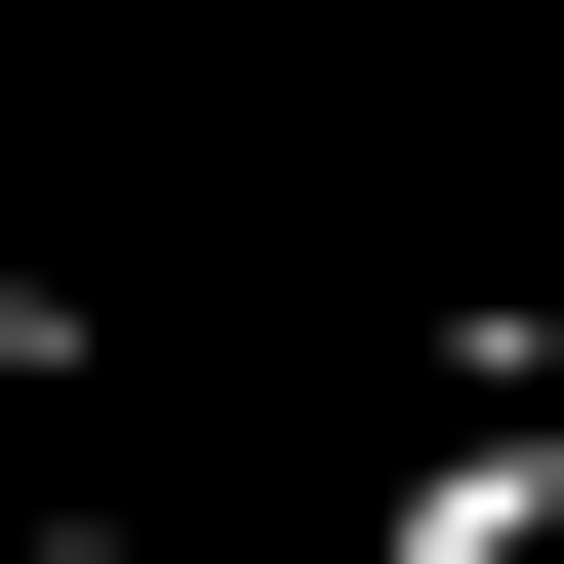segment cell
I'll return each instance as SVG.
<instances>
[{
	"label": "cell",
	"instance_id": "obj_1",
	"mask_svg": "<svg viewBox=\"0 0 564 564\" xmlns=\"http://www.w3.org/2000/svg\"><path fill=\"white\" fill-rule=\"evenodd\" d=\"M364 564H564V403H524V364H484V403H444V444H403V484H364Z\"/></svg>",
	"mask_w": 564,
	"mask_h": 564
}]
</instances>
